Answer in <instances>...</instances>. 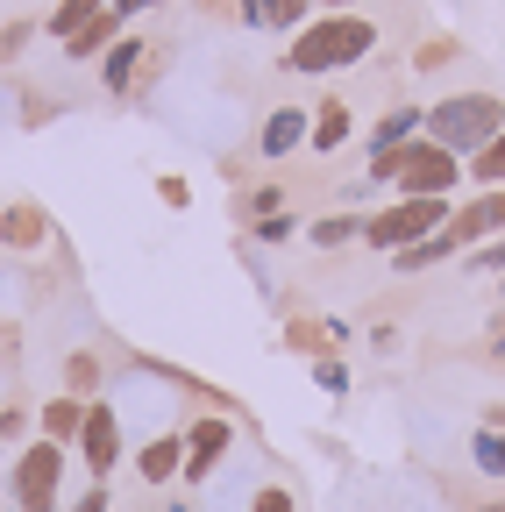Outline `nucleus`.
<instances>
[{
  "label": "nucleus",
  "instance_id": "bb28decb",
  "mask_svg": "<svg viewBox=\"0 0 505 512\" xmlns=\"http://www.w3.org/2000/svg\"><path fill=\"white\" fill-rule=\"evenodd\" d=\"M249 512H299V498L285 484H257V498H249Z\"/></svg>",
  "mask_w": 505,
  "mask_h": 512
},
{
  "label": "nucleus",
  "instance_id": "dca6fc26",
  "mask_svg": "<svg viewBox=\"0 0 505 512\" xmlns=\"http://www.w3.org/2000/svg\"><path fill=\"white\" fill-rule=\"evenodd\" d=\"M420 128H427V107H392L385 121H377V128H370V157H385V150H399V143H413V136H420Z\"/></svg>",
  "mask_w": 505,
  "mask_h": 512
},
{
  "label": "nucleus",
  "instance_id": "0eeeda50",
  "mask_svg": "<svg viewBox=\"0 0 505 512\" xmlns=\"http://www.w3.org/2000/svg\"><path fill=\"white\" fill-rule=\"evenodd\" d=\"M79 463L93 470V484H107V470L121 463V420H114V406H107V399H93V406H86V427H79Z\"/></svg>",
  "mask_w": 505,
  "mask_h": 512
},
{
  "label": "nucleus",
  "instance_id": "c9c22d12",
  "mask_svg": "<svg viewBox=\"0 0 505 512\" xmlns=\"http://www.w3.org/2000/svg\"><path fill=\"white\" fill-rule=\"evenodd\" d=\"M498 363H505V335H498Z\"/></svg>",
  "mask_w": 505,
  "mask_h": 512
},
{
  "label": "nucleus",
  "instance_id": "a211bd4d",
  "mask_svg": "<svg viewBox=\"0 0 505 512\" xmlns=\"http://www.w3.org/2000/svg\"><path fill=\"white\" fill-rule=\"evenodd\" d=\"M86 406H93V399H72V392H65V399H50V406H43V441H79Z\"/></svg>",
  "mask_w": 505,
  "mask_h": 512
},
{
  "label": "nucleus",
  "instance_id": "e433bc0d",
  "mask_svg": "<svg viewBox=\"0 0 505 512\" xmlns=\"http://www.w3.org/2000/svg\"><path fill=\"white\" fill-rule=\"evenodd\" d=\"M484 512H505V505H484Z\"/></svg>",
  "mask_w": 505,
  "mask_h": 512
},
{
  "label": "nucleus",
  "instance_id": "4c0bfd02",
  "mask_svg": "<svg viewBox=\"0 0 505 512\" xmlns=\"http://www.w3.org/2000/svg\"><path fill=\"white\" fill-rule=\"evenodd\" d=\"M498 292H505V271H498Z\"/></svg>",
  "mask_w": 505,
  "mask_h": 512
},
{
  "label": "nucleus",
  "instance_id": "7c9ffc66",
  "mask_svg": "<svg viewBox=\"0 0 505 512\" xmlns=\"http://www.w3.org/2000/svg\"><path fill=\"white\" fill-rule=\"evenodd\" d=\"M157 200H164V207H193V185L164 171V178H157Z\"/></svg>",
  "mask_w": 505,
  "mask_h": 512
},
{
  "label": "nucleus",
  "instance_id": "6ab92c4d",
  "mask_svg": "<svg viewBox=\"0 0 505 512\" xmlns=\"http://www.w3.org/2000/svg\"><path fill=\"white\" fill-rule=\"evenodd\" d=\"M306 235H313V249H349V242H363V214H321Z\"/></svg>",
  "mask_w": 505,
  "mask_h": 512
},
{
  "label": "nucleus",
  "instance_id": "72a5a7b5",
  "mask_svg": "<svg viewBox=\"0 0 505 512\" xmlns=\"http://www.w3.org/2000/svg\"><path fill=\"white\" fill-rule=\"evenodd\" d=\"M484 427H498V434H505V406H491V413H484Z\"/></svg>",
  "mask_w": 505,
  "mask_h": 512
},
{
  "label": "nucleus",
  "instance_id": "aec40b11",
  "mask_svg": "<svg viewBox=\"0 0 505 512\" xmlns=\"http://www.w3.org/2000/svg\"><path fill=\"white\" fill-rule=\"evenodd\" d=\"M463 178H477L484 192H491V185H505V136H491V143H484V150L463 164Z\"/></svg>",
  "mask_w": 505,
  "mask_h": 512
},
{
  "label": "nucleus",
  "instance_id": "c756f323",
  "mask_svg": "<svg viewBox=\"0 0 505 512\" xmlns=\"http://www.w3.org/2000/svg\"><path fill=\"white\" fill-rule=\"evenodd\" d=\"M313 377H321V392H349V370L335 356H313Z\"/></svg>",
  "mask_w": 505,
  "mask_h": 512
},
{
  "label": "nucleus",
  "instance_id": "412c9836",
  "mask_svg": "<svg viewBox=\"0 0 505 512\" xmlns=\"http://www.w3.org/2000/svg\"><path fill=\"white\" fill-rule=\"evenodd\" d=\"M65 384H72V399H100V356L79 349V356L65 363Z\"/></svg>",
  "mask_w": 505,
  "mask_h": 512
},
{
  "label": "nucleus",
  "instance_id": "f03ea898",
  "mask_svg": "<svg viewBox=\"0 0 505 512\" xmlns=\"http://www.w3.org/2000/svg\"><path fill=\"white\" fill-rule=\"evenodd\" d=\"M456 178H463V157L427 143V136H413V143H399L385 157H370V185H392L399 200H449Z\"/></svg>",
  "mask_w": 505,
  "mask_h": 512
},
{
  "label": "nucleus",
  "instance_id": "1a4fd4ad",
  "mask_svg": "<svg viewBox=\"0 0 505 512\" xmlns=\"http://www.w3.org/2000/svg\"><path fill=\"white\" fill-rule=\"evenodd\" d=\"M349 136H356V107H349L342 93H321V107H313V128H306V150H313V157H335Z\"/></svg>",
  "mask_w": 505,
  "mask_h": 512
},
{
  "label": "nucleus",
  "instance_id": "20e7f679",
  "mask_svg": "<svg viewBox=\"0 0 505 512\" xmlns=\"http://www.w3.org/2000/svg\"><path fill=\"white\" fill-rule=\"evenodd\" d=\"M449 221H456V207H449V200H392V207H377V214L363 221V249L399 256V249L427 242L434 228H449Z\"/></svg>",
  "mask_w": 505,
  "mask_h": 512
},
{
  "label": "nucleus",
  "instance_id": "4be33fe9",
  "mask_svg": "<svg viewBox=\"0 0 505 512\" xmlns=\"http://www.w3.org/2000/svg\"><path fill=\"white\" fill-rule=\"evenodd\" d=\"M470 456H477V470H484V477H505V434H498V427H477Z\"/></svg>",
  "mask_w": 505,
  "mask_h": 512
},
{
  "label": "nucleus",
  "instance_id": "5701e85b",
  "mask_svg": "<svg viewBox=\"0 0 505 512\" xmlns=\"http://www.w3.org/2000/svg\"><path fill=\"white\" fill-rule=\"evenodd\" d=\"M278 200H285V192H278V185H249V192H242V200H235V214H242L249 228H257L264 214H278Z\"/></svg>",
  "mask_w": 505,
  "mask_h": 512
},
{
  "label": "nucleus",
  "instance_id": "2eb2a0df",
  "mask_svg": "<svg viewBox=\"0 0 505 512\" xmlns=\"http://www.w3.org/2000/svg\"><path fill=\"white\" fill-rule=\"evenodd\" d=\"M121 29H129V22H121V15L107 8V15H93V22H86V29L65 43V57H72V64H93V57H107V50L121 43Z\"/></svg>",
  "mask_w": 505,
  "mask_h": 512
},
{
  "label": "nucleus",
  "instance_id": "ddd939ff",
  "mask_svg": "<svg viewBox=\"0 0 505 512\" xmlns=\"http://www.w3.org/2000/svg\"><path fill=\"white\" fill-rule=\"evenodd\" d=\"M313 15V0H242V29H285V36H299Z\"/></svg>",
  "mask_w": 505,
  "mask_h": 512
},
{
  "label": "nucleus",
  "instance_id": "393cba45",
  "mask_svg": "<svg viewBox=\"0 0 505 512\" xmlns=\"http://www.w3.org/2000/svg\"><path fill=\"white\" fill-rule=\"evenodd\" d=\"M441 64H456V36H427L413 50V72H441Z\"/></svg>",
  "mask_w": 505,
  "mask_h": 512
},
{
  "label": "nucleus",
  "instance_id": "6e6552de",
  "mask_svg": "<svg viewBox=\"0 0 505 512\" xmlns=\"http://www.w3.org/2000/svg\"><path fill=\"white\" fill-rule=\"evenodd\" d=\"M449 235H456V249H463V256H470L477 242H498V235H505V185H491V192H477L470 207H456Z\"/></svg>",
  "mask_w": 505,
  "mask_h": 512
},
{
  "label": "nucleus",
  "instance_id": "4468645a",
  "mask_svg": "<svg viewBox=\"0 0 505 512\" xmlns=\"http://www.w3.org/2000/svg\"><path fill=\"white\" fill-rule=\"evenodd\" d=\"M178 470H185V434H157V441L136 448V477L143 484H171Z\"/></svg>",
  "mask_w": 505,
  "mask_h": 512
},
{
  "label": "nucleus",
  "instance_id": "f8f14e48",
  "mask_svg": "<svg viewBox=\"0 0 505 512\" xmlns=\"http://www.w3.org/2000/svg\"><path fill=\"white\" fill-rule=\"evenodd\" d=\"M143 64H150V43H143V36H121V43L100 57V86H107L114 100H129L136 79H143Z\"/></svg>",
  "mask_w": 505,
  "mask_h": 512
},
{
  "label": "nucleus",
  "instance_id": "b1692460",
  "mask_svg": "<svg viewBox=\"0 0 505 512\" xmlns=\"http://www.w3.org/2000/svg\"><path fill=\"white\" fill-rule=\"evenodd\" d=\"M292 349H306V356H335V342H328V320H292Z\"/></svg>",
  "mask_w": 505,
  "mask_h": 512
},
{
  "label": "nucleus",
  "instance_id": "39448f33",
  "mask_svg": "<svg viewBox=\"0 0 505 512\" xmlns=\"http://www.w3.org/2000/svg\"><path fill=\"white\" fill-rule=\"evenodd\" d=\"M57 477H65V441H29L15 456V505L22 512L57 505Z\"/></svg>",
  "mask_w": 505,
  "mask_h": 512
},
{
  "label": "nucleus",
  "instance_id": "f704fd0d",
  "mask_svg": "<svg viewBox=\"0 0 505 512\" xmlns=\"http://www.w3.org/2000/svg\"><path fill=\"white\" fill-rule=\"evenodd\" d=\"M164 512H193V505H164Z\"/></svg>",
  "mask_w": 505,
  "mask_h": 512
},
{
  "label": "nucleus",
  "instance_id": "f3484780",
  "mask_svg": "<svg viewBox=\"0 0 505 512\" xmlns=\"http://www.w3.org/2000/svg\"><path fill=\"white\" fill-rule=\"evenodd\" d=\"M93 15H107V0H57V8L43 15V36H57V43H72Z\"/></svg>",
  "mask_w": 505,
  "mask_h": 512
},
{
  "label": "nucleus",
  "instance_id": "7ed1b4c3",
  "mask_svg": "<svg viewBox=\"0 0 505 512\" xmlns=\"http://www.w3.org/2000/svg\"><path fill=\"white\" fill-rule=\"evenodd\" d=\"M420 136L441 143V150H456V157L470 164L491 136H505V100H498V93H449V100L427 107V128H420Z\"/></svg>",
  "mask_w": 505,
  "mask_h": 512
},
{
  "label": "nucleus",
  "instance_id": "c85d7f7f",
  "mask_svg": "<svg viewBox=\"0 0 505 512\" xmlns=\"http://www.w3.org/2000/svg\"><path fill=\"white\" fill-rule=\"evenodd\" d=\"M249 235H257V242H285V235H299V221H292V214H264Z\"/></svg>",
  "mask_w": 505,
  "mask_h": 512
},
{
  "label": "nucleus",
  "instance_id": "f257e3e1",
  "mask_svg": "<svg viewBox=\"0 0 505 512\" xmlns=\"http://www.w3.org/2000/svg\"><path fill=\"white\" fill-rule=\"evenodd\" d=\"M370 50H377V22H370V15H313V22L285 43L278 72L321 79V72H349V64H363Z\"/></svg>",
  "mask_w": 505,
  "mask_h": 512
},
{
  "label": "nucleus",
  "instance_id": "9d476101",
  "mask_svg": "<svg viewBox=\"0 0 505 512\" xmlns=\"http://www.w3.org/2000/svg\"><path fill=\"white\" fill-rule=\"evenodd\" d=\"M306 128H313V107H271L264 128H257V157H264V164L292 157V150L306 143Z\"/></svg>",
  "mask_w": 505,
  "mask_h": 512
},
{
  "label": "nucleus",
  "instance_id": "423d86ee",
  "mask_svg": "<svg viewBox=\"0 0 505 512\" xmlns=\"http://www.w3.org/2000/svg\"><path fill=\"white\" fill-rule=\"evenodd\" d=\"M228 448H235V420L228 413H200L193 427H185V484H207L221 463H228Z\"/></svg>",
  "mask_w": 505,
  "mask_h": 512
},
{
  "label": "nucleus",
  "instance_id": "9b49d317",
  "mask_svg": "<svg viewBox=\"0 0 505 512\" xmlns=\"http://www.w3.org/2000/svg\"><path fill=\"white\" fill-rule=\"evenodd\" d=\"M43 242H50V214H43L36 200H8V207H0V249L29 256V249H43Z\"/></svg>",
  "mask_w": 505,
  "mask_h": 512
},
{
  "label": "nucleus",
  "instance_id": "2f4dec72",
  "mask_svg": "<svg viewBox=\"0 0 505 512\" xmlns=\"http://www.w3.org/2000/svg\"><path fill=\"white\" fill-rule=\"evenodd\" d=\"M72 512H114V498H107V484H93V491H86V498H79Z\"/></svg>",
  "mask_w": 505,
  "mask_h": 512
},
{
  "label": "nucleus",
  "instance_id": "473e14b6",
  "mask_svg": "<svg viewBox=\"0 0 505 512\" xmlns=\"http://www.w3.org/2000/svg\"><path fill=\"white\" fill-rule=\"evenodd\" d=\"M321 15H356V0H313Z\"/></svg>",
  "mask_w": 505,
  "mask_h": 512
},
{
  "label": "nucleus",
  "instance_id": "a878e982",
  "mask_svg": "<svg viewBox=\"0 0 505 512\" xmlns=\"http://www.w3.org/2000/svg\"><path fill=\"white\" fill-rule=\"evenodd\" d=\"M36 29H43V22H29V15H22V22H8V29H0V64H15V57H22V50L36 43Z\"/></svg>",
  "mask_w": 505,
  "mask_h": 512
},
{
  "label": "nucleus",
  "instance_id": "cd10ccee",
  "mask_svg": "<svg viewBox=\"0 0 505 512\" xmlns=\"http://www.w3.org/2000/svg\"><path fill=\"white\" fill-rule=\"evenodd\" d=\"M22 434H29V406H0V456H8Z\"/></svg>",
  "mask_w": 505,
  "mask_h": 512
}]
</instances>
